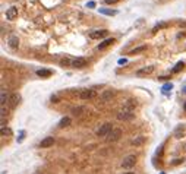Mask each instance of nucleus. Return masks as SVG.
<instances>
[{"label":"nucleus","instance_id":"nucleus-1","mask_svg":"<svg viewBox=\"0 0 186 174\" xmlns=\"http://www.w3.org/2000/svg\"><path fill=\"white\" fill-rule=\"evenodd\" d=\"M113 130V126H111V123H104L101 124L98 129H97V136H107L110 132Z\"/></svg>","mask_w":186,"mask_h":174},{"label":"nucleus","instance_id":"nucleus-2","mask_svg":"<svg viewBox=\"0 0 186 174\" xmlns=\"http://www.w3.org/2000/svg\"><path fill=\"white\" fill-rule=\"evenodd\" d=\"M134 117H135V113H132V110H123V111L117 113V120L126 122V120H132Z\"/></svg>","mask_w":186,"mask_h":174},{"label":"nucleus","instance_id":"nucleus-3","mask_svg":"<svg viewBox=\"0 0 186 174\" xmlns=\"http://www.w3.org/2000/svg\"><path fill=\"white\" fill-rule=\"evenodd\" d=\"M135 164H136V157L135 155H128V157L122 161V167L126 168V170H128V168H132Z\"/></svg>","mask_w":186,"mask_h":174},{"label":"nucleus","instance_id":"nucleus-4","mask_svg":"<svg viewBox=\"0 0 186 174\" xmlns=\"http://www.w3.org/2000/svg\"><path fill=\"white\" fill-rule=\"evenodd\" d=\"M120 136H122V130H120V129H113V130L106 136V140H107V142H116V140L120 139Z\"/></svg>","mask_w":186,"mask_h":174},{"label":"nucleus","instance_id":"nucleus-5","mask_svg":"<svg viewBox=\"0 0 186 174\" xmlns=\"http://www.w3.org/2000/svg\"><path fill=\"white\" fill-rule=\"evenodd\" d=\"M70 65L73 66V68H78V69H82L86 66V60L82 59V57H78V59H73L72 62H70Z\"/></svg>","mask_w":186,"mask_h":174},{"label":"nucleus","instance_id":"nucleus-6","mask_svg":"<svg viewBox=\"0 0 186 174\" xmlns=\"http://www.w3.org/2000/svg\"><path fill=\"white\" fill-rule=\"evenodd\" d=\"M94 97H95L94 89H84V91H81V94H79V98H81V100H89V98H94Z\"/></svg>","mask_w":186,"mask_h":174},{"label":"nucleus","instance_id":"nucleus-7","mask_svg":"<svg viewBox=\"0 0 186 174\" xmlns=\"http://www.w3.org/2000/svg\"><path fill=\"white\" fill-rule=\"evenodd\" d=\"M185 135H186V124H180V126H177L176 130H174V136H176L177 139H180V138H183Z\"/></svg>","mask_w":186,"mask_h":174},{"label":"nucleus","instance_id":"nucleus-8","mask_svg":"<svg viewBox=\"0 0 186 174\" xmlns=\"http://www.w3.org/2000/svg\"><path fill=\"white\" fill-rule=\"evenodd\" d=\"M16 16H18V7L12 6V7H9V9L6 10V19H9V21H13V19H15Z\"/></svg>","mask_w":186,"mask_h":174},{"label":"nucleus","instance_id":"nucleus-9","mask_svg":"<svg viewBox=\"0 0 186 174\" xmlns=\"http://www.w3.org/2000/svg\"><path fill=\"white\" fill-rule=\"evenodd\" d=\"M107 35V31L106 29H100V31H92V32H89V38L91 40H98V38H103V37H106Z\"/></svg>","mask_w":186,"mask_h":174},{"label":"nucleus","instance_id":"nucleus-10","mask_svg":"<svg viewBox=\"0 0 186 174\" xmlns=\"http://www.w3.org/2000/svg\"><path fill=\"white\" fill-rule=\"evenodd\" d=\"M53 145H54V138H51V136L44 138V139L40 142V148H50Z\"/></svg>","mask_w":186,"mask_h":174},{"label":"nucleus","instance_id":"nucleus-11","mask_svg":"<svg viewBox=\"0 0 186 174\" xmlns=\"http://www.w3.org/2000/svg\"><path fill=\"white\" fill-rule=\"evenodd\" d=\"M154 66H147V68H142V69H139L136 72V76H144V75H150L154 72Z\"/></svg>","mask_w":186,"mask_h":174},{"label":"nucleus","instance_id":"nucleus-12","mask_svg":"<svg viewBox=\"0 0 186 174\" xmlns=\"http://www.w3.org/2000/svg\"><path fill=\"white\" fill-rule=\"evenodd\" d=\"M7 43H9V47H10V48H18V46H19V38H18L16 35H10L9 40H7Z\"/></svg>","mask_w":186,"mask_h":174},{"label":"nucleus","instance_id":"nucleus-13","mask_svg":"<svg viewBox=\"0 0 186 174\" xmlns=\"http://www.w3.org/2000/svg\"><path fill=\"white\" fill-rule=\"evenodd\" d=\"M113 43H114V38H107V40H104L103 43H100V44H98V47H97V48H98V50H104V48L110 47Z\"/></svg>","mask_w":186,"mask_h":174},{"label":"nucleus","instance_id":"nucleus-14","mask_svg":"<svg viewBox=\"0 0 186 174\" xmlns=\"http://www.w3.org/2000/svg\"><path fill=\"white\" fill-rule=\"evenodd\" d=\"M9 101H10V107L15 108V107L19 104V101H21V95H19V94H12V97L9 98Z\"/></svg>","mask_w":186,"mask_h":174},{"label":"nucleus","instance_id":"nucleus-15","mask_svg":"<svg viewBox=\"0 0 186 174\" xmlns=\"http://www.w3.org/2000/svg\"><path fill=\"white\" fill-rule=\"evenodd\" d=\"M114 95V92L113 91H104L101 94V101L103 103H107L108 100H111V97Z\"/></svg>","mask_w":186,"mask_h":174},{"label":"nucleus","instance_id":"nucleus-16","mask_svg":"<svg viewBox=\"0 0 186 174\" xmlns=\"http://www.w3.org/2000/svg\"><path fill=\"white\" fill-rule=\"evenodd\" d=\"M37 75L41 76V78H49L51 75V70L50 69H38L37 70Z\"/></svg>","mask_w":186,"mask_h":174},{"label":"nucleus","instance_id":"nucleus-17","mask_svg":"<svg viewBox=\"0 0 186 174\" xmlns=\"http://www.w3.org/2000/svg\"><path fill=\"white\" fill-rule=\"evenodd\" d=\"M100 13L101 15H107V16H114V15H117V10H113V9H100Z\"/></svg>","mask_w":186,"mask_h":174},{"label":"nucleus","instance_id":"nucleus-18","mask_svg":"<svg viewBox=\"0 0 186 174\" xmlns=\"http://www.w3.org/2000/svg\"><path fill=\"white\" fill-rule=\"evenodd\" d=\"M70 123H72V119L66 116V117H63V119L59 122V127H66V126H69Z\"/></svg>","mask_w":186,"mask_h":174},{"label":"nucleus","instance_id":"nucleus-19","mask_svg":"<svg viewBox=\"0 0 186 174\" xmlns=\"http://www.w3.org/2000/svg\"><path fill=\"white\" fill-rule=\"evenodd\" d=\"M86 111V108L85 107H75V108H72V113H73V116H81L82 113Z\"/></svg>","mask_w":186,"mask_h":174},{"label":"nucleus","instance_id":"nucleus-20","mask_svg":"<svg viewBox=\"0 0 186 174\" xmlns=\"http://www.w3.org/2000/svg\"><path fill=\"white\" fill-rule=\"evenodd\" d=\"M183 68H185V63H183V62H179V63H177V65L171 69V73H179V72L183 69Z\"/></svg>","mask_w":186,"mask_h":174},{"label":"nucleus","instance_id":"nucleus-21","mask_svg":"<svg viewBox=\"0 0 186 174\" xmlns=\"http://www.w3.org/2000/svg\"><path fill=\"white\" fill-rule=\"evenodd\" d=\"M147 50V46H141V47H136V48H134V50H131L129 51V54L131 56H134V54H138V53H142Z\"/></svg>","mask_w":186,"mask_h":174},{"label":"nucleus","instance_id":"nucleus-22","mask_svg":"<svg viewBox=\"0 0 186 174\" xmlns=\"http://www.w3.org/2000/svg\"><path fill=\"white\" fill-rule=\"evenodd\" d=\"M173 89V85L171 84H166V85H163V88H161V92L164 94V95H167V94H170V91Z\"/></svg>","mask_w":186,"mask_h":174},{"label":"nucleus","instance_id":"nucleus-23","mask_svg":"<svg viewBox=\"0 0 186 174\" xmlns=\"http://www.w3.org/2000/svg\"><path fill=\"white\" fill-rule=\"evenodd\" d=\"M6 101H7V92H6V89H1V101H0L1 107H4Z\"/></svg>","mask_w":186,"mask_h":174},{"label":"nucleus","instance_id":"nucleus-24","mask_svg":"<svg viewBox=\"0 0 186 174\" xmlns=\"http://www.w3.org/2000/svg\"><path fill=\"white\" fill-rule=\"evenodd\" d=\"M167 26V23H158V25H155L154 28H152V32H157L158 29H161V28H166Z\"/></svg>","mask_w":186,"mask_h":174},{"label":"nucleus","instance_id":"nucleus-25","mask_svg":"<svg viewBox=\"0 0 186 174\" xmlns=\"http://www.w3.org/2000/svg\"><path fill=\"white\" fill-rule=\"evenodd\" d=\"M144 142V138L142 136H139L138 139H135V140H132V145H135V146H138V145H141Z\"/></svg>","mask_w":186,"mask_h":174},{"label":"nucleus","instance_id":"nucleus-26","mask_svg":"<svg viewBox=\"0 0 186 174\" xmlns=\"http://www.w3.org/2000/svg\"><path fill=\"white\" fill-rule=\"evenodd\" d=\"M4 135H10V130H9V129L1 127V136H4Z\"/></svg>","mask_w":186,"mask_h":174},{"label":"nucleus","instance_id":"nucleus-27","mask_svg":"<svg viewBox=\"0 0 186 174\" xmlns=\"http://www.w3.org/2000/svg\"><path fill=\"white\" fill-rule=\"evenodd\" d=\"M24 138H25V132H24V130H22V132H21V133H19V139H18V142H19V143H21V142H22V140H24Z\"/></svg>","mask_w":186,"mask_h":174},{"label":"nucleus","instance_id":"nucleus-28","mask_svg":"<svg viewBox=\"0 0 186 174\" xmlns=\"http://www.w3.org/2000/svg\"><path fill=\"white\" fill-rule=\"evenodd\" d=\"M86 6H88L89 9H92V7H95V1H89V3L86 4Z\"/></svg>","mask_w":186,"mask_h":174},{"label":"nucleus","instance_id":"nucleus-29","mask_svg":"<svg viewBox=\"0 0 186 174\" xmlns=\"http://www.w3.org/2000/svg\"><path fill=\"white\" fill-rule=\"evenodd\" d=\"M119 0H106V3L107 4H114V3H117Z\"/></svg>","mask_w":186,"mask_h":174},{"label":"nucleus","instance_id":"nucleus-30","mask_svg":"<svg viewBox=\"0 0 186 174\" xmlns=\"http://www.w3.org/2000/svg\"><path fill=\"white\" fill-rule=\"evenodd\" d=\"M126 62H128L126 59H120V60H119V65H125Z\"/></svg>","mask_w":186,"mask_h":174},{"label":"nucleus","instance_id":"nucleus-31","mask_svg":"<svg viewBox=\"0 0 186 174\" xmlns=\"http://www.w3.org/2000/svg\"><path fill=\"white\" fill-rule=\"evenodd\" d=\"M182 162V159H176V161H173V164H180Z\"/></svg>","mask_w":186,"mask_h":174},{"label":"nucleus","instance_id":"nucleus-32","mask_svg":"<svg viewBox=\"0 0 186 174\" xmlns=\"http://www.w3.org/2000/svg\"><path fill=\"white\" fill-rule=\"evenodd\" d=\"M182 92H183V94H186V85L183 87V91H182Z\"/></svg>","mask_w":186,"mask_h":174},{"label":"nucleus","instance_id":"nucleus-33","mask_svg":"<svg viewBox=\"0 0 186 174\" xmlns=\"http://www.w3.org/2000/svg\"><path fill=\"white\" fill-rule=\"evenodd\" d=\"M183 108H185V111H186V103H185V105H183Z\"/></svg>","mask_w":186,"mask_h":174},{"label":"nucleus","instance_id":"nucleus-34","mask_svg":"<svg viewBox=\"0 0 186 174\" xmlns=\"http://www.w3.org/2000/svg\"><path fill=\"white\" fill-rule=\"evenodd\" d=\"M125 174H135V173H125Z\"/></svg>","mask_w":186,"mask_h":174}]
</instances>
